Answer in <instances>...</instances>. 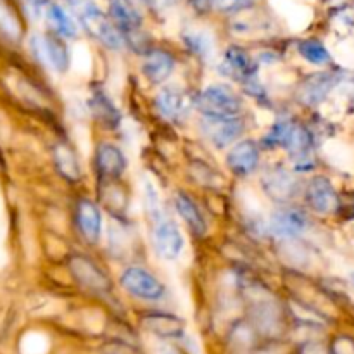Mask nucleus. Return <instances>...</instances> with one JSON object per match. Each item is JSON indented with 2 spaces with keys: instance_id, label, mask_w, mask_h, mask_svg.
<instances>
[{
  "instance_id": "4",
  "label": "nucleus",
  "mask_w": 354,
  "mask_h": 354,
  "mask_svg": "<svg viewBox=\"0 0 354 354\" xmlns=\"http://www.w3.org/2000/svg\"><path fill=\"white\" fill-rule=\"evenodd\" d=\"M154 223V230H152V241H154V248L158 254L166 261H175L180 258L183 251V235L180 234V228L171 218L159 214V216L152 218Z\"/></svg>"
},
{
  "instance_id": "8",
  "label": "nucleus",
  "mask_w": 354,
  "mask_h": 354,
  "mask_svg": "<svg viewBox=\"0 0 354 354\" xmlns=\"http://www.w3.org/2000/svg\"><path fill=\"white\" fill-rule=\"evenodd\" d=\"M306 201L311 209L320 214H332L339 207L337 190L325 176H317L308 183Z\"/></svg>"
},
{
  "instance_id": "11",
  "label": "nucleus",
  "mask_w": 354,
  "mask_h": 354,
  "mask_svg": "<svg viewBox=\"0 0 354 354\" xmlns=\"http://www.w3.org/2000/svg\"><path fill=\"white\" fill-rule=\"evenodd\" d=\"M227 165L235 175H251L259 165L258 144L252 140H241L234 144L227 154Z\"/></svg>"
},
{
  "instance_id": "35",
  "label": "nucleus",
  "mask_w": 354,
  "mask_h": 354,
  "mask_svg": "<svg viewBox=\"0 0 354 354\" xmlns=\"http://www.w3.org/2000/svg\"><path fill=\"white\" fill-rule=\"evenodd\" d=\"M161 2H166V3H173V2H178V0H161Z\"/></svg>"
},
{
  "instance_id": "18",
  "label": "nucleus",
  "mask_w": 354,
  "mask_h": 354,
  "mask_svg": "<svg viewBox=\"0 0 354 354\" xmlns=\"http://www.w3.org/2000/svg\"><path fill=\"white\" fill-rule=\"evenodd\" d=\"M335 85H337V76L332 75V73H317V75L304 80L299 88V99L310 106L320 104Z\"/></svg>"
},
{
  "instance_id": "27",
  "label": "nucleus",
  "mask_w": 354,
  "mask_h": 354,
  "mask_svg": "<svg viewBox=\"0 0 354 354\" xmlns=\"http://www.w3.org/2000/svg\"><path fill=\"white\" fill-rule=\"evenodd\" d=\"M256 3V0H211V6L216 10L225 14L241 12V10L249 9Z\"/></svg>"
},
{
  "instance_id": "33",
  "label": "nucleus",
  "mask_w": 354,
  "mask_h": 354,
  "mask_svg": "<svg viewBox=\"0 0 354 354\" xmlns=\"http://www.w3.org/2000/svg\"><path fill=\"white\" fill-rule=\"evenodd\" d=\"M239 354H280L279 349L273 348H263V349H245V351H241Z\"/></svg>"
},
{
  "instance_id": "19",
  "label": "nucleus",
  "mask_w": 354,
  "mask_h": 354,
  "mask_svg": "<svg viewBox=\"0 0 354 354\" xmlns=\"http://www.w3.org/2000/svg\"><path fill=\"white\" fill-rule=\"evenodd\" d=\"M251 318L252 328L256 332H259V334L275 337L282 330V317H280V311L275 310L273 304L268 303V301H261V303L256 304Z\"/></svg>"
},
{
  "instance_id": "6",
  "label": "nucleus",
  "mask_w": 354,
  "mask_h": 354,
  "mask_svg": "<svg viewBox=\"0 0 354 354\" xmlns=\"http://www.w3.org/2000/svg\"><path fill=\"white\" fill-rule=\"evenodd\" d=\"M69 272H71L73 279L85 289L92 290V292L102 294L111 289V282L104 270L100 268L97 263L86 258L83 254H76L69 259Z\"/></svg>"
},
{
  "instance_id": "23",
  "label": "nucleus",
  "mask_w": 354,
  "mask_h": 354,
  "mask_svg": "<svg viewBox=\"0 0 354 354\" xmlns=\"http://www.w3.org/2000/svg\"><path fill=\"white\" fill-rule=\"evenodd\" d=\"M175 207L176 211L180 213V216L183 218L187 225H189L190 230L194 232L196 235L203 237L207 230L206 220H204L203 213H201L199 206L190 199L189 196H185L183 192H178L175 196Z\"/></svg>"
},
{
  "instance_id": "36",
  "label": "nucleus",
  "mask_w": 354,
  "mask_h": 354,
  "mask_svg": "<svg viewBox=\"0 0 354 354\" xmlns=\"http://www.w3.org/2000/svg\"><path fill=\"white\" fill-rule=\"evenodd\" d=\"M73 2H75V3H78V6H80V3H83V2H86V0H73Z\"/></svg>"
},
{
  "instance_id": "26",
  "label": "nucleus",
  "mask_w": 354,
  "mask_h": 354,
  "mask_svg": "<svg viewBox=\"0 0 354 354\" xmlns=\"http://www.w3.org/2000/svg\"><path fill=\"white\" fill-rule=\"evenodd\" d=\"M21 23L14 10L10 9L6 0H0V33L9 40H19L21 38Z\"/></svg>"
},
{
  "instance_id": "14",
  "label": "nucleus",
  "mask_w": 354,
  "mask_h": 354,
  "mask_svg": "<svg viewBox=\"0 0 354 354\" xmlns=\"http://www.w3.org/2000/svg\"><path fill=\"white\" fill-rule=\"evenodd\" d=\"M76 223L83 239L90 244H97L102 234V214L95 203L88 199H82L76 206Z\"/></svg>"
},
{
  "instance_id": "9",
  "label": "nucleus",
  "mask_w": 354,
  "mask_h": 354,
  "mask_svg": "<svg viewBox=\"0 0 354 354\" xmlns=\"http://www.w3.org/2000/svg\"><path fill=\"white\" fill-rule=\"evenodd\" d=\"M223 71L230 78H235L241 83H244V85H248L249 90H252V86H258V83H256L258 82L256 80V66L244 48H228L223 59Z\"/></svg>"
},
{
  "instance_id": "3",
  "label": "nucleus",
  "mask_w": 354,
  "mask_h": 354,
  "mask_svg": "<svg viewBox=\"0 0 354 354\" xmlns=\"http://www.w3.org/2000/svg\"><path fill=\"white\" fill-rule=\"evenodd\" d=\"M120 283L130 296L142 301H158L165 296V286L142 266H128L121 272Z\"/></svg>"
},
{
  "instance_id": "31",
  "label": "nucleus",
  "mask_w": 354,
  "mask_h": 354,
  "mask_svg": "<svg viewBox=\"0 0 354 354\" xmlns=\"http://www.w3.org/2000/svg\"><path fill=\"white\" fill-rule=\"evenodd\" d=\"M334 354H354V342L349 339L341 337L334 342V348H332Z\"/></svg>"
},
{
  "instance_id": "21",
  "label": "nucleus",
  "mask_w": 354,
  "mask_h": 354,
  "mask_svg": "<svg viewBox=\"0 0 354 354\" xmlns=\"http://www.w3.org/2000/svg\"><path fill=\"white\" fill-rule=\"evenodd\" d=\"M109 14L118 30L135 33L142 26V16L130 0H111Z\"/></svg>"
},
{
  "instance_id": "30",
  "label": "nucleus",
  "mask_w": 354,
  "mask_h": 354,
  "mask_svg": "<svg viewBox=\"0 0 354 354\" xmlns=\"http://www.w3.org/2000/svg\"><path fill=\"white\" fill-rule=\"evenodd\" d=\"M23 3L33 19H40L41 16H45V10L48 6L47 0H23Z\"/></svg>"
},
{
  "instance_id": "16",
  "label": "nucleus",
  "mask_w": 354,
  "mask_h": 354,
  "mask_svg": "<svg viewBox=\"0 0 354 354\" xmlns=\"http://www.w3.org/2000/svg\"><path fill=\"white\" fill-rule=\"evenodd\" d=\"M142 327L161 339H180L185 330V324L176 315L149 313L142 317Z\"/></svg>"
},
{
  "instance_id": "15",
  "label": "nucleus",
  "mask_w": 354,
  "mask_h": 354,
  "mask_svg": "<svg viewBox=\"0 0 354 354\" xmlns=\"http://www.w3.org/2000/svg\"><path fill=\"white\" fill-rule=\"evenodd\" d=\"M95 166L104 178H120L127 169V158L120 147L104 142L97 145Z\"/></svg>"
},
{
  "instance_id": "22",
  "label": "nucleus",
  "mask_w": 354,
  "mask_h": 354,
  "mask_svg": "<svg viewBox=\"0 0 354 354\" xmlns=\"http://www.w3.org/2000/svg\"><path fill=\"white\" fill-rule=\"evenodd\" d=\"M52 159H54L55 169L59 175L68 182L76 183L82 178V168H80L78 158H76L75 151L66 144H57L52 149Z\"/></svg>"
},
{
  "instance_id": "17",
  "label": "nucleus",
  "mask_w": 354,
  "mask_h": 354,
  "mask_svg": "<svg viewBox=\"0 0 354 354\" xmlns=\"http://www.w3.org/2000/svg\"><path fill=\"white\" fill-rule=\"evenodd\" d=\"M156 109L165 118L173 121H180L189 113L185 93L175 86H166L156 97Z\"/></svg>"
},
{
  "instance_id": "34",
  "label": "nucleus",
  "mask_w": 354,
  "mask_h": 354,
  "mask_svg": "<svg viewBox=\"0 0 354 354\" xmlns=\"http://www.w3.org/2000/svg\"><path fill=\"white\" fill-rule=\"evenodd\" d=\"M192 2L197 9H206L207 6H211V0H192Z\"/></svg>"
},
{
  "instance_id": "12",
  "label": "nucleus",
  "mask_w": 354,
  "mask_h": 354,
  "mask_svg": "<svg viewBox=\"0 0 354 354\" xmlns=\"http://www.w3.org/2000/svg\"><path fill=\"white\" fill-rule=\"evenodd\" d=\"M308 227L306 214L296 207H280L272 214L270 228L275 235L283 239H292L303 234Z\"/></svg>"
},
{
  "instance_id": "2",
  "label": "nucleus",
  "mask_w": 354,
  "mask_h": 354,
  "mask_svg": "<svg viewBox=\"0 0 354 354\" xmlns=\"http://www.w3.org/2000/svg\"><path fill=\"white\" fill-rule=\"evenodd\" d=\"M80 23L83 24L90 37L95 38L97 41L104 45V47L111 48V50H118L123 47V37L121 31L114 26L113 21L92 2L80 3L78 9Z\"/></svg>"
},
{
  "instance_id": "25",
  "label": "nucleus",
  "mask_w": 354,
  "mask_h": 354,
  "mask_svg": "<svg viewBox=\"0 0 354 354\" xmlns=\"http://www.w3.org/2000/svg\"><path fill=\"white\" fill-rule=\"evenodd\" d=\"M297 50H299L301 57H304L311 64L324 66L330 61V52L318 40H303L299 47H297Z\"/></svg>"
},
{
  "instance_id": "1",
  "label": "nucleus",
  "mask_w": 354,
  "mask_h": 354,
  "mask_svg": "<svg viewBox=\"0 0 354 354\" xmlns=\"http://www.w3.org/2000/svg\"><path fill=\"white\" fill-rule=\"evenodd\" d=\"M196 106L206 118H239L242 99L230 85L214 83L197 95Z\"/></svg>"
},
{
  "instance_id": "29",
  "label": "nucleus",
  "mask_w": 354,
  "mask_h": 354,
  "mask_svg": "<svg viewBox=\"0 0 354 354\" xmlns=\"http://www.w3.org/2000/svg\"><path fill=\"white\" fill-rule=\"evenodd\" d=\"M102 354H140V353H138L135 348H131L130 344H127V342L113 341V342H107V344L104 346Z\"/></svg>"
},
{
  "instance_id": "5",
  "label": "nucleus",
  "mask_w": 354,
  "mask_h": 354,
  "mask_svg": "<svg viewBox=\"0 0 354 354\" xmlns=\"http://www.w3.org/2000/svg\"><path fill=\"white\" fill-rule=\"evenodd\" d=\"M245 127L241 118H203L201 131L204 138L216 149H225L239 140Z\"/></svg>"
},
{
  "instance_id": "7",
  "label": "nucleus",
  "mask_w": 354,
  "mask_h": 354,
  "mask_svg": "<svg viewBox=\"0 0 354 354\" xmlns=\"http://www.w3.org/2000/svg\"><path fill=\"white\" fill-rule=\"evenodd\" d=\"M31 48L41 62H47L54 71L64 73L69 68V50L62 38L55 35H35Z\"/></svg>"
},
{
  "instance_id": "10",
  "label": "nucleus",
  "mask_w": 354,
  "mask_h": 354,
  "mask_svg": "<svg viewBox=\"0 0 354 354\" xmlns=\"http://www.w3.org/2000/svg\"><path fill=\"white\" fill-rule=\"evenodd\" d=\"M263 189L277 203H287L296 196L297 182L286 168L275 166L263 175Z\"/></svg>"
},
{
  "instance_id": "20",
  "label": "nucleus",
  "mask_w": 354,
  "mask_h": 354,
  "mask_svg": "<svg viewBox=\"0 0 354 354\" xmlns=\"http://www.w3.org/2000/svg\"><path fill=\"white\" fill-rule=\"evenodd\" d=\"M90 111H92L93 118L107 128H116L121 121V113L102 88H95L92 92Z\"/></svg>"
},
{
  "instance_id": "13",
  "label": "nucleus",
  "mask_w": 354,
  "mask_h": 354,
  "mask_svg": "<svg viewBox=\"0 0 354 354\" xmlns=\"http://www.w3.org/2000/svg\"><path fill=\"white\" fill-rule=\"evenodd\" d=\"M175 69V57L168 50L162 48H152L145 54L144 62H142V71L144 76L154 85H161L171 76Z\"/></svg>"
},
{
  "instance_id": "24",
  "label": "nucleus",
  "mask_w": 354,
  "mask_h": 354,
  "mask_svg": "<svg viewBox=\"0 0 354 354\" xmlns=\"http://www.w3.org/2000/svg\"><path fill=\"white\" fill-rule=\"evenodd\" d=\"M45 17H47L48 26L52 28L55 37L75 38L76 33H78V28H76L73 17L59 3H48L47 10H45Z\"/></svg>"
},
{
  "instance_id": "28",
  "label": "nucleus",
  "mask_w": 354,
  "mask_h": 354,
  "mask_svg": "<svg viewBox=\"0 0 354 354\" xmlns=\"http://www.w3.org/2000/svg\"><path fill=\"white\" fill-rule=\"evenodd\" d=\"M189 47L192 48L194 52H197L199 55H207V52H209L211 48V44L209 40H207L204 35H190L189 37Z\"/></svg>"
},
{
  "instance_id": "37",
  "label": "nucleus",
  "mask_w": 354,
  "mask_h": 354,
  "mask_svg": "<svg viewBox=\"0 0 354 354\" xmlns=\"http://www.w3.org/2000/svg\"><path fill=\"white\" fill-rule=\"evenodd\" d=\"M351 280H353V286H354V273H353V277H351Z\"/></svg>"
},
{
  "instance_id": "32",
  "label": "nucleus",
  "mask_w": 354,
  "mask_h": 354,
  "mask_svg": "<svg viewBox=\"0 0 354 354\" xmlns=\"http://www.w3.org/2000/svg\"><path fill=\"white\" fill-rule=\"evenodd\" d=\"M158 354H185V353H183L182 349L175 344H162L161 348H159Z\"/></svg>"
}]
</instances>
